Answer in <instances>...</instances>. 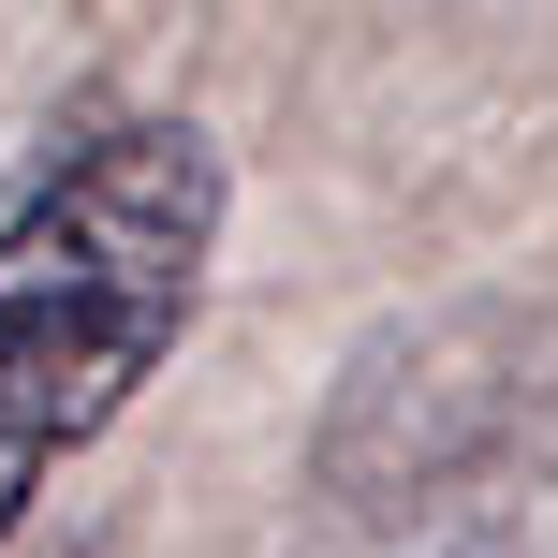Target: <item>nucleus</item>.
<instances>
[{
    "label": "nucleus",
    "mask_w": 558,
    "mask_h": 558,
    "mask_svg": "<svg viewBox=\"0 0 558 558\" xmlns=\"http://www.w3.org/2000/svg\"><path fill=\"white\" fill-rule=\"evenodd\" d=\"M221 251V147L192 118L88 133L59 177L0 206V544L45 500L74 441L133 412V383L177 353Z\"/></svg>",
    "instance_id": "f257e3e1"
}]
</instances>
